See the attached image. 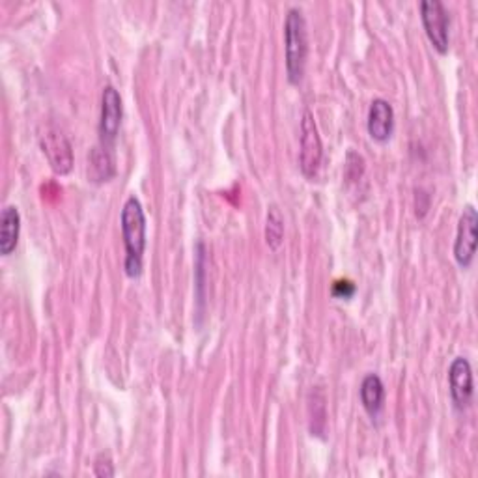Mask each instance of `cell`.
I'll return each mask as SVG.
<instances>
[{
  "label": "cell",
  "mask_w": 478,
  "mask_h": 478,
  "mask_svg": "<svg viewBox=\"0 0 478 478\" xmlns=\"http://www.w3.org/2000/svg\"><path fill=\"white\" fill-rule=\"evenodd\" d=\"M122 236L126 245V273L138 277L142 271V254L146 249V215L140 200L133 195L122 208Z\"/></svg>",
  "instance_id": "cell-1"
},
{
  "label": "cell",
  "mask_w": 478,
  "mask_h": 478,
  "mask_svg": "<svg viewBox=\"0 0 478 478\" xmlns=\"http://www.w3.org/2000/svg\"><path fill=\"white\" fill-rule=\"evenodd\" d=\"M94 473H96V476H101V478L115 476L113 462H110V458L105 456V454L97 456V460H96V467H94Z\"/></svg>",
  "instance_id": "cell-14"
},
{
  "label": "cell",
  "mask_w": 478,
  "mask_h": 478,
  "mask_svg": "<svg viewBox=\"0 0 478 478\" xmlns=\"http://www.w3.org/2000/svg\"><path fill=\"white\" fill-rule=\"evenodd\" d=\"M385 400V387L378 374H369L361 383V402L362 408L371 417H378Z\"/></svg>",
  "instance_id": "cell-11"
},
{
  "label": "cell",
  "mask_w": 478,
  "mask_h": 478,
  "mask_svg": "<svg viewBox=\"0 0 478 478\" xmlns=\"http://www.w3.org/2000/svg\"><path fill=\"white\" fill-rule=\"evenodd\" d=\"M88 172L94 178V181H107L110 176L115 174L113 158H110L108 148H105V146H97V148H94L90 156Z\"/></svg>",
  "instance_id": "cell-12"
},
{
  "label": "cell",
  "mask_w": 478,
  "mask_h": 478,
  "mask_svg": "<svg viewBox=\"0 0 478 478\" xmlns=\"http://www.w3.org/2000/svg\"><path fill=\"white\" fill-rule=\"evenodd\" d=\"M40 142L44 154L47 156L51 168L56 174H67L73 167V150L67 137L53 124L46 126V129L40 135Z\"/></svg>",
  "instance_id": "cell-6"
},
{
  "label": "cell",
  "mask_w": 478,
  "mask_h": 478,
  "mask_svg": "<svg viewBox=\"0 0 478 478\" xmlns=\"http://www.w3.org/2000/svg\"><path fill=\"white\" fill-rule=\"evenodd\" d=\"M21 215L15 206H6L0 215V252L10 256L19 241Z\"/></svg>",
  "instance_id": "cell-10"
},
{
  "label": "cell",
  "mask_w": 478,
  "mask_h": 478,
  "mask_svg": "<svg viewBox=\"0 0 478 478\" xmlns=\"http://www.w3.org/2000/svg\"><path fill=\"white\" fill-rule=\"evenodd\" d=\"M323 158L321 138L318 133V126L314 115L305 108L301 118V150H300V167L307 178H314L320 170Z\"/></svg>",
  "instance_id": "cell-3"
},
{
  "label": "cell",
  "mask_w": 478,
  "mask_h": 478,
  "mask_svg": "<svg viewBox=\"0 0 478 478\" xmlns=\"http://www.w3.org/2000/svg\"><path fill=\"white\" fill-rule=\"evenodd\" d=\"M449 387L454 406L458 410L467 408L473 398V371L465 357H456L449 369Z\"/></svg>",
  "instance_id": "cell-8"
},
{
  "label": "cell",
  "mask_w": 478,
  "mask_h": 478,
  "mask_svg": "<svg viewBox=\"0 0 478 478\" xmlns=\"http://www.w3.org/2000/svg\"><path fill=\"white\" fill-rule=\"evenodd\" d=\"M284 49H286V71L288 81L298 85L303 79L307 64V23L300 8H290L284 23Z\"/></svg>",
  "instance_id": "cell-2"
},
{
  "label": "cell",
  "mask_w": 478,
  "mask_h": 478,
  "mask_svg": "<svg viewBox=\"0 0 478 478\" xmlns=\"http://www.w3.org/2000/svg\"><path fill=\"white\" fill-rule=\"evenodd\" d=\"M122 96L115 86H105L101 96V120H99V135H101V146L108 148L118 137L120 126H122Z\"/></svg>",
  "instance_id": "cell-5"
},
{
  "label": "cell",
  "mask_w": 478,
  "mask_h": 478,
  "mask_svg": "<svg viewBox=\"0 0 478 478\" xmlns=\"http://www.w3.org/2000/svg\"><path fill=\"white\" fill-rule=\"evenodd\" d=\"M284 239V219L277 206H271L268 209L266 217V241L271 250H279Z\"/></svg>",
  "instance_id": "cell-13"
},
{
  "label": "cell",
  "mask_w": 478,
  "mask_h": 478,
  "mask_svg": "<svg viewBox=\"0 0 478 478\" xmlns=\"http://www.w3.org/2000/svg\"><path fill=\"white\" fill-rule=\"evenodd\" d=\"M366 127H369V135L376 142H387L391 138L394 131V110L387 99L378 97L371 103Z\"/></svg>",
  "instance_id": "cell-9"
},
{
  "label": "cell",
  "mask_w": 478,
  "mask_h": 478,
  "mask_svg": "<svg viewBox=\"0 0 478 478\" xmlns=\"http://www.w3.org/2000/svg\"><path fill=\"white\" fill-rule=\"evenodd\" d=\"M421 17L426 36L435 51L445 55L449 51V14L439 0H424L421 3Z\"/></svg>",
  "instance_id": "cell-4"
},
{
  "label": "cell",
  "mask_w": 478,
  "mask_h": 478,
  "mask_svg": "<svg viewBox=\"0 0 478 478\" xmlns=\"http://www.w3.org/2000/svg\"><path fill=\"white\" fill-rule=\"evenodd\" d=\"M476 227H478V215L473 206H467L460 217L456 241H454V259L460 268H469L473 264L474 252H476Z\"/></svg>",
  "instance_id": "cell-7"
},
{
  "label": "cell",
  "mask_w": 478,
  "mask_h": 478,
  "mask_svg": "<svg viewBox=\"0 0 478 478\" xmlns=\"http://www.w3.org/2000/svg\"><path fill=\"white\" fill-rule=\"evenodd\" d=\"M353 293H355V284L350 282V280H339V282H335V286H333V296H335V298H344V300H348V298L353 296Z\"/></svg>",
  "instance_id": "cell-15"
}]
</instances>
